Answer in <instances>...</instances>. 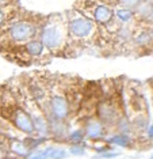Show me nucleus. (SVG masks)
<instances>
[{
  "instance_id": "nucleus-11",
  "label": "nucleus",
  "mask_w": 153,
  "mask_h": 159,
  "mask_svg": "<svg viewBox=\"0 0 153 159\" xmlns=\"http://www.w3.org/2000/svg\"><path fill=\"white\" fill-rule=\"evenodd\" d=\"M133 16V12L129 11V10H119L118 11V18L123 22H127V20H130Z\"/></svg>"
},
{
  "instance_id": "nucleus-8",
  "label": "nucleus",
  "mask_w": 153,
  "mask_h": 159,
  "mask_svg": "<svg viewBox=\"0 0 153 159\" xmlns=\"http://www.w3.org/2000/svg\"><path fill=\"white\" fill-rule=\"evenodd\" d=\"M99 111H100V113H99L100 118L104 122H111L112 120H114V109H112L111 105H108V103L100 105Z\"/></svg>"
},
{
  "instance_id": "nucleus-10",
  "label": "nucleus",
  "mask_w": 153,
  "mask_h": 159,
  "mask_svg": "<svg viewBox=\"0 0 153 159\" xmlns=\"http://www.w3.org/2000/svg\"><path fill=\"white\" fill-rule=\"evenodd\" d=\"M138 14H140L142 18H149L151 15H153V7L151 4H141L138 7Z\"/></svg>"
},
{
  "instance_id": "nucleus-4",
  "label": "nucleus",
  "mask_w": 153,
  "mask_h": 159,
  "mask_svg": "<svg viewBox=\"0 0 153 159\" xmlns=\"http://www.w3.org/2000/svg\"><path fill=\"white\" fill-rule=\"evenodd\" d=\"M52 111L57 118H64L68 114V103L61 97H56L52 101Z\"/></svg>"
},
{
  "instance_id": "nucleus-15",
  "label": "nucleus",
  "mask_w": 153,
  "mask_h": 159,
  "mask_svg": "<svg viewBox=\"0 0 153 159\" xmlns=\"http://www.w3.org/2000/svg\"><path fill=\"white\" fill-rule=\"evenodd\" d=\"M137 2L138 0H121V3L123 6H134V4H137Z\"/></svg>"
},
{
  "instance_id": "nucleus-3",
  "label": "nucleus",
  "mask_w": 153,
  "mask_h": 159,
  "mask_svg": "<svg viewBox=\"0 0 153 159\" xmlns=\"http://www.w3.org/2000/svg\"><path fill=\"white\" fill-rule=\"evenodd\" d=\"M15 125L20 131L27 132V133L33 132V129H34V124H33L31 118L26 113H23L22 110H18L15 114Z\"/></svg>"
},
{
  "instance_id": "nucleus-13",
  "label": "nucleus",
  "mask_w": 153,
  "mask_h": 159,
  "mask_svg": "<svg viewBox=\"0 0 153 159\" xmlns=\"http://www.w3.org/2000/svg\"><path fill=\"white\" fill-rule=\"evenodd\" d=\"M69 137H71V140H73V142H80V140H81V132L76 131V132L72 133Z\"/></svg>"
},
{
  "instance_id": "nucleus-7",
  "label": "nucleus",
  "mask_w": 153,
  "mask_h": 159,
  "mask_svg": "<svg viewBox=\"0 0 153 159\" xmlns=\"http://www.w3.org/2000/svg\"><path fill=\"white\" fill-rule=\"evenodd\" d=\"M103 133V129H102V125L98 121H90L88 125H87V136L91 137V139H98V137L102 136Z\"/></svg>"
},
{
  "instance_id": "nucleus-2",
  "label": "nucleus",
  "mask_w": 153,
  "mask_h": 159,
  "mask_svg": "<svg viewBox=\"0 0 153 159\" xmlns=\"http://www.w3.org/2000/svg\"><path fill=\"white\" fill-rule=\"evenodd\" d=\"M69 26H71V30L73 34L79 35V37H84V35H87L91 31V29H92V22L80 18V19L72 20Z\"/></svg>"
},
{
  "instance_id": "nucleus-17",
  "label": "nucleus",
  "mask_w": 153,
  "mask_h": 159,
  "mask_svg": "<svg viewBox=\"0 0 153 159\" xmlns=\"http://www.w3.org/2000/svg\"><path fill=\"white\" fill-rule=\"evenodd\" d=\"M7 3H10V0H0V6H4Z\"/></svg>"
},
{
  "instance_id": "nucleus-12",
  "label": "nucleus",
  "mask_w": 153,
  "mask_h": 159,
  "mask_svg": "<svg viewBox=\"0 0 153 159\" xmlns=\"http://www.w3.org/2000/svg\"><path fill=\"white\" fill-rule=\"evenodd\" d=\"M35 122H37V124H35V126H37V129H38V131L39 132H46V129H48V125H46L45 124V121H43L42 120V118H37V120H35Z\"/></svg>"
},
{
  "instance_id": "nucleus-16",
  "label": "nucleus",
  "mask_w": 153,
  "mask_h": 159,
  "mask_svg": "<svg viewBox=\"0 0 153 159\" xmlns=\"http://www.w3.org/2000/svg\"><path fill=\"white\" fill-rule=\"evenodd\" d=\"M71 152L73 154H84V148H80V147H73L71 150Z\"/></svg>"
},
{
  "instance_id": "nucleus-6",
  "label": "nucleus",
  "mask_w": 153,
  "mask_h": 159,
  "mask_svg": "<svg viewBox=\"0 0 153 159\" xmlns=\"http://www.w3.org/2000/svg\"><path fill=\"white\" fill-rule=\"evenodd\" d=\"M111 16H112L111 10L107 8L106 6H99L95 10V19L98 20V22H100V23L108 22V20L111 19Z\"/></svg>"
},
{
  "instance_id": "nucleus-9",
  "label": "nucleus",
  "mask_w": 153,
  "mask_h": 159,
  "mask_svg": "<svg viewBox=\"0 0 153 159\" xmlns=\"http://www.w3.org/2000/svg\"><path fill=\"white\" fill-rule=\"evenodd\" d=\"M27 52L33 56H37L42 52V45L41 42H37V41H33L30 44H27Z\"/></svg>"
},
{
  "instance_id": "nucleus-5",
  "label": "nucleus",
  "mask_w": 153,
  "mask_h": 159,
  "mask_svg": "<svg viewBox=\"0 0 153 159\" xmlns=\"http://www.w3.org/2000/svg\"><path fill=\"white\" fill-rule=\"evenodd\" d=\"M42 41L48 48H56L58 45V41H60V37H58V33L54 27H48L43 30L42 33Z\"/></svg>"
},
{
  "instance_id": "nucleus-14",
  "label": "nucleus",
  "mask_w": 153,
  "mask_h": 159,
  "mask_svg": "<svg viewBox=\"0 0 153 159\" xmlns=\"http://www.w3.org/2000/svg\"><path fill=\"white\" fill-rule=\"evenodd\" d=\"M112 143H121V144H126L127 143V137H125V136H119V137H115V139H112L111 140Z\"/></svg>"
},
{
  "instance_id": "nucleus-1",
  "label": "nucleus",
  "mask_w": 153,
  "mask_h": 159,
  "mask_svg": "<svg viewBox=\"0 0 153 159\" xmlns=\"http://www.w3.org/2000/svg\"><path fill=\"white\" fill-rule=\"evenodd\" d=\"M11 37L16 41H23V39H27L30 38L34 30H33V26L30 23H26V22H20V23H16L11 27Z\"/></svg>"
},
{
  "instance_id": "nucleus-18",
  "label": "nucleus",
  "mask_w": 153,
  "mask_h": 159,
  "mask_svg": "<svg viewBox=\"0 0 153 159\" xmlns=\"http://www.w3.org/2000/svg\"><path fill=\"white\" fill-rule=\"evenodd\" d=\"M3 18H4V16H3V12H2V11H0V23H2V22H3Z\"/></svg>"
}]
</instances>
